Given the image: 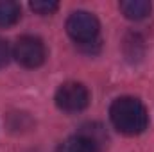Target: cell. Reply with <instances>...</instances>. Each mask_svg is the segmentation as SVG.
Here are the masks:
<instances>
[{"mask_svg":"<svg viewBox=\"0 0 154 152\" xmlns=\"http://www.w3.org/2000/svg\"><path fill=\"white\" fill-rule=\"evenodd\" d=\"M109 118L116 131L125 136L142 134L149 125V114L142 100L134 97H120L109 108Z\"/></svg>","mask_w":154,"mask_h":152,"instance_id":"1","label":"cell"},{"mask_svg":"<svg viewBox=\"0 0 154 152\" xmlns=\"http://www.w3.org/2000/svg\"><path fill=\"white\" fill-rule=\"evenodd\" d=\"M66 32L79 45L82 52L95 54L100 48V23L95 14L88 11H75L66 20Z\"/></svg>","mask_w":154,"mask_h":152,"instance_id":"2","label":"cell"},{"mask_svg":"<svg viewBox=\"0 0 154 152\" xmlns=\"http://www.w3.org/2000/svg\"><path fill=\"white\" fill-rule=\"evenodd\" d=\"M13 57L23 68H38L45 63L47 48L38 36H22L13 47Z\"/></svg>","mask_w":154,"mask_h":152,"instance_id":"3","label":"cell"},{"mask_svg":"<svg viewBox=\"0 0 154 152\" xmlns=\"http://www.w3.org/2000/svg\"><path fill=\"white\" fill-rule=\"evenodd\" d=\"M90 104V91L81 82H65L56 91V106L65 113H79Z\"/></svg>","mask_w":154,"mask_h":152,"instance_id":"4","label":"cell"},{"mask_svg":"<svg viewBox=\"0 0 154 152\" xmlns=\"http://www.w3.org/2000/svg\"><path fill=\"white\" fill-rule=\"evenodd\" d=\"M118 7L125 18L134 20V22L147 18L152 11V4L147 0H124L118 4Z\"/></svg>","mask_w":154,"mask_h":152,"instance_id":"5","label":"cell"},{"mask_svg":"<svg viewBox=\"0 0 154 152\" xmlns=\"http://www.w3.org/2000/svg\"><path fill=\"white\" fill-rule=\"evenodd\" d=\"M22 16V7L20 4L13 0H0V27L7 29L13 27Z\"/></svg>","mask_w":154,"mask_h":152,"instance_id":"6","label":"cell"},{"mask_svg":"<svg viewBox=\"0 0 154 152\" xmlns=\"http://www.w3.org/2000/svg\"><path fill=\"white\" fill-rule=\"evenodd\" d=\"M57 152H100L90 140H86L84 136L75 134V136H70L66 138L59 147Z\"/></svg>","mask_w":154,"mask_h":152,"instance_id":"7","label":"cell"},{"mask_svg":"<svg viewBox=\"0 0 154 152\" xmlns=\"http://www.w3.org/2000/svg\"><path fill=\"white\" fill-rule=\"evenodd\" d=\"M81 129H82V131H81L79 134L84 136L86 140H90L99 150H102V147L108 143V134H106V131H104V127H102L100 123H86V125H82Z\"/></svg>","mask_w":154,"mask_h":152,"instance_id":"8","label":"cell"},{"mask_svg":"<svg viewBox=\"0 0 154 152\" xmlns=\"http://www.w3.org/2000/svg\"><path fill=\"white\" fill-rule=\"evenodd\" d=\"M29 7L38 14H52L59 9V4L52 0H36V2H31Z\"/></svg>","mask_w":154,"mask_h":152,"instance_id":"9","label":"cell"},{"mask_svg":"<svg viewBox=\"0 0 154 152\" xmlns=\"http://www.w3.org/2000/svg\"><path fill=\"white\" fill-rule=\"evenodd\" d=\"M11 57H13V48L9 47V43L4 38H0V68L7 66Z\"/></svg>","mask_w":154,"mask_h":152,"instance_id":"10","label":"cell"}]
</instances>
